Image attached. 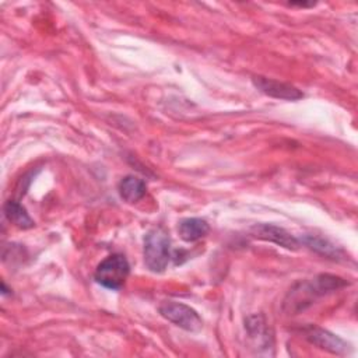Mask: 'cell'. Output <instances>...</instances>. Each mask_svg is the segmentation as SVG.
<instances>
[{
	"mask_svg": "<svg viewBox=\"0 0 358 358\" xmlns=\"http://www.w3.org/2000/svg\"><path fill=\"white\" fill-rule=\"evenodd\" d=\"M347 284L345 280L330 275V274H322L313 278L308 282H301L298 287H295L288 298L285 299L284 306H288L289 312H299L301 309H305L308 305L312 303V301L316 296H320L329 291L337 289L340 287H344Z\"/></svg>",
	"mask_w": 358,
	"mask_h": 358,
	"instance_id": "obj_1",
	"label": "cell"
},
{
	"mask_svg": "<svg viewBox=\"0 0 358 358\" xmlns=\"http://www.w3.org/2000/svg\"><path fill=\"white\" fill-rule=\"evenodd\" d=\"M171 259V238L158 227L150 229L144 236V263L152 273H162Z\"/></svg>",
	"mask_w": 358,
	"mask_h": 358,
	"instance_id": "obj_2",
	"label": "cell"
},
{
	"mask_svg": "<svg viewBox=\"0 0 358 358\" xmlns=\"http://www.w3.org/2000/svg\"><path fill=\"white\" fill-rule=\"evenodd\" d=\"M129 271L130 266L126 257L123 255L115 253L108 256L98 264L94 277L96 282L103 285L105 288L120 289L126 282Z\"/></svg>",
	"mask_w": 358,
	"mask_h": 358,
	"instance_id": "obj_3",
	"label": "cell"
},
{
	"mask_svg": "<svg viewBox=\"0 0 358 358\" xmlns=\"http://www.w3.org/2000/svg\"><path fill=\"white\" fill-rule=\"evenodd\" d=\"M158 310L162 317H165L166 320H169L171 323L176 324L183 330L196 333V331H200L203 327V320L199 316V313L193 308L182 302L164 301L159 305Z\"/></svg>",
	"mask_w": 358,
	"mask_h": 358,
	"instance_id": "obj_4",
	"label": "cell"
},
{
	"mask_svg": "<svg viewBox=\"0 0 358 358\" xmlns=\"http://www.w3.org/2000/svg\"><path fill=\"white\" fill-rule=\"evenodd\" d=\"M255 87L262 91L263 94L273 96V98H278V99H288V101H295L303 96V94L295 88L291 84L287 83H281L273 78H267L263 76H256L252 78Z\"/></svg>",
	"mask_w": 358,
	"mask_h": 358,
	"instance_id": "obj_5",
	"label": "cell"
},
{
	"mask_svg": "<svg viewBox=\"0 0 358 358\" xmlns=\"http://www.w3.org/2000/svg\"><path fill=\"white\" fill-rule=\"evenodd\" d=\"M250 231H252L253 236H256L257 239L277 243L285 249L295 250L299 246V241L296 238H294L284 228H280L273 224H256L252 227Z\"/></svg>",
	"mask_w": 358,
	"mask_h": 358,
	"instance_id": "obj_6",
	"label": "cell"
},
{
	"mask_svg": "<svg viewBox=\"0 0 358 358\" xmlns=\"http://www.w3.org/2000/svg\"><path fill=\"white\" fill-rule=\"evenodd\" d=\"M303 336L309 343L317 345L319 348L330 351L333 354H344L348 347L340 337L334 336L333 333H330L324 329L316 327V326L305 327Z\"/></svg>",
	"mask_w": 358,
	"mask_h": 358,
	"instance_id": "obj_7",
	"label": "cell"
},
{
	"mask_svg": "<svg viewBox=\"0 0 358 358\" xmlns=\"http://www.w3.org/2000/svg\"><path fill=\"white\" fill-rule=\"evenodd\" d=\"M178 231L183 241L194 242L204 238L208 234L210 227L203 218H186L180 221Z\"/></svg>",
	"mask_w": 358,
	"mask_h": 358,
	"instance_id": "obj_8",
	"label": "cell"
},
{
	"mask_svg": "<svg viewBox=\"0 0 358 358\" xmlns=\"http://www.w3.org/2000/svg\"><path fill=\"white\" fill-rule=\"evenodd\" d=\"M147 190L145 182L137 176L129 175L119 183V194L127 203H136L144 197Z\"/></svg>",
	"mask_w": 358,
	"mask_h": 358,
	"instance_id": "obj_9",
	"label": "cell"
},
{
	"mask_svg": "<svg viewBox=\"0 0 358 358\" xmlns=\"http://www.w3.org/2000/svg\"><path fill=\"white\" fill-rule=\"evenodd\" d=\"M4 214H6L7 220L11 224H14L17 228L28 229V228H32L35 225L32 218L28 215L27 210L20 203H17V201L8 200L4 204Z\"/></svg>",
	"mask_w": 358,
	"mask_h": 358,
	"instance_id": "obj_10",
	"label": "cell"
},
{
	"mask_svg": "<svg viewBox=\"0 0 358 358\" xmlns=\"http://www.w3.org/2000/svg\"><path fill=\"white\" fill-rule=\"evenodd\" d=\"M302 242L305 245H308L310 249L324 255V256H329V257H333L336 259L338 256V250L336 249V246H333L331 243H329L327 241L322 239V238H316V236H312V235H308V236H303Z\"/></svg>",
	"mask_w": 358,
	"mask_h": 358,
	"instance_id": "obj_11",
	"label": "cell"
}]
</instances>
